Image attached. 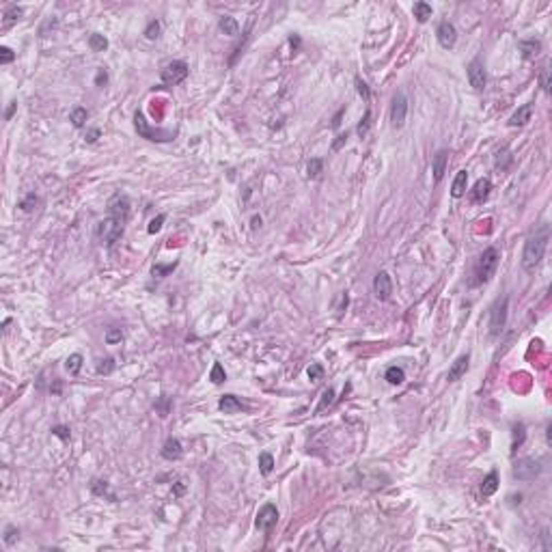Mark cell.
Wrapping results in <instances>:
<instances>
[{
  "label": "cell",
  "instance_id": "1",
  "mask_svg": "<svg viewBox=\"0 0 552 552\" xmlns=\"http://www.w3.org/2000/svg\"><path fill=\"white\" fill-rule=\"evenodd\" d=\"M550 242V224H541L535 229L524 242V251H522V268L526 272H535V268L541 263L546 255V248Z\"/></svg>",
  "mask_w": 552,
  "mask_h": 552
},
{
  "label": "cell",
  "instance_id": "2",
  "mask_svg": "<svg viewBox=\"0 0 552 552\" xmlns=\"http://www.w3.org/2000/svg\"><path fill=\"white\" fill-rule=\"evenodd\" d=\"M498 261H501V255H498V251L494 246L486 248V251L479 255L477 263H474V270H473V281H470V285L477 287V285H483V283H488L489 278H492L494 274H496V268H498Z\"/></svg>",
  "mask_w": 552,
  "mask_h": 552
},
{
  "label": "cell",
  "instance_id": "3",
  "mask_svg": "<svg viewBox=\"0 0 552 552\" xmlns=\"http://www.w3.org/2000/svg\"><path fill=\"white\" fill-rule=\"evenodd\" d=\"M123 231H126V220L114 218V216H106L104 220L97 222V239L104 244L106 248H112L119 239L123 237Z\"/></svg>",
  "mask_w": 552,
  "mask_h": 552
},
{
  "label": "cell",
  "instance_id": "4",
  "mask_svg": "<svg viewBox=\"0 0 552 552\" xmlns=\"http://www.w3.org/2000/svg\"><path fill=\"white\" fill-rule=\"evenodd\" d=\"M507 313H509V298L503 296L496 298L494 304L489 306V334L498 337L507 326Z\"/></svg>",
  "mask_w": 552,
  "mask_h": 552
},
{
  "label": "cell",
  "instance_id": "5",
  "mask_svg": "<svg viewBox=\"0 0 552 552\" xmlns=\"http://www.w3.org/2000/svg\"><path fill=\"white\" fill-rule=\"evenodd\" d=\"M134 126H136V132L141 134L142 138H147V141L169 142V141H173V136H175V132H171V129H156V127H151L141 110H136V114H134Z\"/></svg>",
  "mask_w": 552,
  "mask_h": 552
},
{
  "label": "cell",
  "instance_id": "6",
  "mask_svg": "<svg viewBox=\"0 0 552 552\" xmlns=\"http://www.w3.org/2000/svg\"><path fill=\"white\" fill-rule=\"evenodd\" d=\"M188 63L186 61H171V63H166L164 67H162L160 71V78L164 84L169 86H175L179 82H184L186 78H188Z\"/></svg>",
  "mask_w": 552,
  "mask_h": 552
},
{
  "label": "cell",
  "instance_id": "7",
  "mask_svg": "<svg viewBox=\"0 0 552 552\" xmlns=\"http://www.w3.org/2000/svg\"><path fill=\"white\" fill-rule=\"evenodd\" d=\"M541 474V462L539 459H533V457H522L516 462L513 466V477L518 481H533Z\"/></svg>",
  "mask_w": 552,
  "mask_h": 552
},
{
  "label": "cell",
  "instance_id": "8",
  "mask_svg": "<svg viewBox=\"0 0 552 552\" xmlns=\"http://www.w3.org/2000/svg\"><path fill=\"white\" fill-rule=\"evenodd\" d=\"M276 522H278V509H276V505H272V503H266V505H263L261 509H259V513H257V520H255L257 529L263 531V533H270V531L276 526Z\"/></svg>",
  "mask_w": 552,
  "mask_h": 552
},
{
  "label": "cell",
  "instance_id": "9",
  "mask_svg": "<svg viewBox=\"0 0 552 552\" xmlns=\"http://www.w3.org/2000/svg\"><path fill=\"white\" fill-rule=\"evenodd\" d=\"M406 117H408V97L404 91L393 97V106H391V126L393 127H401L406 123Z\"/></svg>",
  "mask_w": 552,
  "mask_h": 552
},
{
  "label": "cell",
  "instance_id": "10",
  "mask_svg": "<svg viewBox=\"0 0 552 552\" xmlns=\"http://www.w3.org/2000/svg\"><path fill=\"white\" fill-rule=\"evenodd\" d=\"M468 82L474 91H483L488 84V76H486V67H483L481 59L470 61L468 65Z\"/></svg>",
  "mask_w": 552,
  "mask_h": 552
},
{
  "label": "cell",
  "instance_id": "11",
  "mask_svg": "<svg viewBox=\"0 0 552 552\" xmlns=\"http://www.w3.org/2000/svg\"><path fill=\"white\" fill-rule=\"evenodd\" d=\"M373 294H376L378 300L386 302L391 300L393 296V281H391V274L388 272H378L376 278H373Z\"/></svg>",
  "mask_w": 552,
  "mask_h": 552
},
{
  "label": "cell",
  "instance_id": "12",
  "mask_svg": "<svg viewBox=\"0 0 552 552\" xmlns=\"http://www.w3.org/2000/svg\"><path fill=\"white\" fill-rule=\"evenodd\" d=\"M436 37H438V43L444 47V50H451V47L455 46V41H457V31H455V26L449 20H444V22L438 24V28H436Z\"/></svg>",
  "mask_w": 552,
  "mask_h": 552
},
{
  "label": "cell",
  "instance_id": "13",
  "mask_svg": "<svg viewBox=\"0 0 552 552\" xmlns=\"http://www.w3.org/2000/svg\"><path fill=\"white\" fill-rule=\"evenodd\" d=\"M108 216H114V218L121 220H129V199L126 194H114L108 203Z\"/></svg>",
  "mask_w": 552,
  "mask_h": 552
},
{
  "label": "cell",
  "instance_id": "14",
  "mask_svg": "<svg viewBox=\"0 0 552 552\" xmlns=\"http://www.w3.org/2000/svg\"><path fill=\"white\" fill-rule=\"evenodd\" d=\"M468 363H470V356H468V354H462V356H457V358H455V363L449 367L446 380H449V382H457L462 376H466Z\"/></svg>",
  "mask_w": 552,
  "mask_h": 552
},
{
  "label": "cell",
  "instance_id": "15",
  "mask_svg": "<svg viewBox=\"0 0 552 552\" xmlns=\"http://www.w3.org/2000/svg\"><path fill=\"white\" fill-rule=\"evenodd\" d=\"M162 457L169 459V462H177V459H181V455H184V446H181V442L177 438H166L164 446H162Z\"/></svg>",
  "mask_w": 552,
  "mask_h": 552
},
{
  "label": "cell",
  "instance_id": "16",
  "mask_svg": "<svg viewBox=\"0 0 552 552\" xmlns=\"http://www.w3.org/2000/svg\"><path fill=\"white\" fill-rule=\"evenodd\" d=\"M489 190H492V181H489L488 177H483V179H479L477 184H474V188L470 190V201H473V203H483V201H488Z\"/></svg>",
  "mask_w": 552,
  "mask_h": 552
},
{
  "label": "cell",
  "instance_id": "17",
  "mask_svg": "<svg viewBox=\"0 0 552 552\" xmlns=\"http://www.w3.org/2000/svg\"><path fill=\"white\" fill-rule=\"evenodd\" d=\"M446 162H449V153H446L444 149H440V151L434 156V160H431V173H434V181H436V184H438V181L444 177Z\"/></svg>",
  "mask_w": 552,
  "mask_h": 552
},
{
  "label": "cell",
  "instance_id": "18",
  "mask_svg": "<svg viewBox=\"0 0 552 552\" xmlns=\"http://www.w3.org/2000/svg\"><path fill=\"white\" fill-rule=\"evenodd\" d=\"M531 117H533V104H524V106H520L516 112L511 114L509 126L511 127H522V126H526V123L531 121Z\"/></svg>",
  "mask_w": 552,
  "mask_h": 552
},
{
  "label": "cell",
  "instance_id": "19",
  "mask_svg": "<svg viewBox=\"0 0 552 552\" xmlns=\"http://www.w3.org/2000/svg\"><path fill=\"white\" fill-rule=\"evenodd\" d=\"M218 408L224 412V414H235V412L244 410V404L235 395H222V397H220V401H218Z\"/></svg>",
  "mask_w": 552,
  "mask_h": 552
},
{
  "label": "cell",
  "instance_id": "20",
  "mask_svg": "<svg viewBox=\"0 0 552 552\" xmlns=\"http://www.w3.org/2000/svg\"><path fill=\"white\" fill-rule=\"evenodd\" d=\"M466 186H468V173L466 171H459L455 175L453 184H451V196L453 199H462L466 194Z\"/></svg>",
  "mask_w": 552,
  "mask_h": 552
},
{
  "label": "cell",
  "instance_id": "21",
  "mask_svg": "<svg viewBox=\"0 0 552 552\" xmlns=\"http://www.w3.org/2000/svg\"><path fill=\"white\" fill-rule=\"evenodd\" d=\"M518 47H520V52H522L524 59H535V56L541 52L544 43H541L539 39H524V41L518 43Z\"/></svg>",
  "mask_w": 552,
  "mask_h": 552
},
{
  "label": "cell",
  "instance_id": "22",
  "mask_svg": "<svg viewBox=\"0 0 552 552\" xmlns=\"http://www.w3.org/2000/svg\"><path fill=\"white\" fill-rule=\"evenodd\" d=\"M218 28H220V32H224L227 37H237L239 35V24L231 16H222V17H220Z\"/></svg>",
  "mask_w": 552,
  "mask_h": 552
},
{
  "label": "cell",
  "instance_id": "23",
  "mask_svg": "<svg viewBox=\"0 0 552 552\" xmlns=\"http://www.w3.org/2000/svg\"><path fill=\"white\" fill-rule=\"evenodd\" d=\"M496 489H498V473H496V470H492V473H488V477H483L481 494H483V496H492Z\"/></svg>",
  "mask_w": 552,
  "mask_h": 552
},
{
  "label": "cell",
  "instance_id": "24",
  "mask_svg": "<svg viewBox=\"0 0 552 552\" xmlns=\"http://www.w3.org/2000/svg\"><path fill=\"white\" fill-rule=\"evenodd\" d=\"M384 380H386L388 384H393V386H397V384H401L406 380V371L401 367H388L386 373H384Z\"/></svg>",
  "mask_w": 552,
  "mask_h": 552
},
{
  "label": "cell",
  "instance_id": "25",
  "mask_svg": "<svg viewBox=\"0 0 552 552\" xmlns=\"http://www.w3.org/2000/svg\"><path fill=\"white\" fill-rule=\"evenodd\" d=\"M526 438V427L524 423H516L513 425V438H511V453H516V449H520L522 442Z\"/></svg>",
  "mask_w": 552,
  "mask_h": 552
},
{
  "label": "cell",
  "instance_id": "26",
  "mask_svg": "<svg viewBox=\"0 0 552 552\" xmlns=\"http://www.w3.org/2000/svg\"><path fill=\"white\" fill-rule=\"evenodd\" d=\"M86 119H89V110L82 108V106H76L69 114V121L74 123V127H84Z\"/></svg>",
  "mask_w": 552,
  "mask_h": 552
},
{
  "label": "cell",
  "instance_id": "27",
  "mask_svg": "<svg viewBox=\"0 0 552 552\" xmlns=\"http://www.w3.org/2000/svg\"><path fill=\"white\" fill-rule=\"evenodd\" d=\"M82 363H84V358L80 356V354H71V356L65 361L67 373H69V376H78L80 369H82Z\"/></svg>",
  "mask_w": 552,
  "mask_h": 552
},
{
  "label": "cell",
  "instance_id": "28",
  "mask_svg": "<svg viewBox=\"0 0 552 552\" xmlns=\"http://www.w3.org/2000/svg\"><path fill=\"white\" fill-rule=\"evenodd\" d=\"M412 11H414V17H416V20L423 24V22H427V20L431 17V4H427V2H414V9H412Z\"/></svg>",
  "mask_w": 552,
  "mask_h": 552
},
{
  "label": "cell",
  "instance_id": "29",
  "mask_svg": "<svg viewBox=\"0 0 552 552\" xmlns=\"http://www.w3.org/2000/svg\"><path fill=\"white\" fill-rule=\"evenodd\" d=\"M89 47L93 52H104L108 47V39L104 35H99V32H93V35L89 37Z\"/></svg>",
  "mask_w": 552,
  "mask_h": 552
},
{
  "label": "cell",
  "instance_id": "30",
  "mask_svg": "<svg viewBox=\"0 0 552 552\" xmlns=\"http://www.w3.org/2000/svg\"><path fill=\"white\" fill-rule=\"evenodd\" d=\"M259 468H261V474H266V477H268V474L274 470V457L263 451V453L259 455Z\"/></svg>",
  "mask_w": 552,
  "mask_h": 552
},
{
  "label": "cell",
  "instance_id": "31",
  "mask_svg": "<svg viewBox=\"0 0 552 552\" xmlns=\"http://www.w3.org/2000/svg\"><path fill=\"white\" fill-rule=\"evenodd\" d=\"M306 171H309V177H311V179L319 177L321 171H324V162H321V158H311V160H309V166H306Z\"/></svg>",
  "mask_w": 552,
  "mask_h": 552
},
{
  "label": "cell",
  "instance_id": "32",
  "mask_svg": "<svg viewBox=\"0 0 552 552\" xmlns=\"http://www.w3.org/2000/svg\"><path fill=\"white\" fill-rule=\"evenodd\" d=\"M114 358L112 356H106V358H102V361L97 363V373L99 376H108V373H112L114 371Z\"/></svg>",
  "mask_w": 552,
  "mask_h": 552
},
{
  "label": "cell",
  "instance_id": "33",
  "mask_svg": "<svg viewBox=\"0 0 552 552\" xmlns=\"http://www.w3.org/2000/svg\"><path fill=\"white\" fill-rule=\"evenodd\" d=\"M209 380H212L214 384H222L224 380H227V373H224V369H222V364H220V363H214L212 371H209Z\"/></svg>",
  "mask_w": 552,
  "mask_h": 552
},
{
  "label": "cell",
  "instance_id": "34",
  "mask_svg": "<svg viewBox=\"0 0 552 552\" xmlns=\"http://www.w3.org/2000/svg\"><path fill=\"white\" fill-rule=\"evenodd\" d=\"M160 32H162V24L158 22V20H151V22L147 24V28H145V37H147V39H151V41L158 39V37H160Z\"/></svg>",
  "mask_w": 552,
  "mask_h": 552
},
{
  "label": "cell",
  "instance_id": "35",
  "mask_svg": "<svg viewBox=\"0 0 552 552\" xmlns=\"http://www.w3.org/2000/svg\"><path fill=\"white\" fill-rule=\"evenodd\" d=\"M306 376H309L311 382H319L321 378H324V367H321L319 363H313L309 369H306Z\"/></svg>",
  "mask_w": 552,
  "mask_h": 552
},
{
  "label": "cell",
  "instance_id": "36",
  "mask_svg": "<svg viewBox=\"0 0 552 552\" xmlns=\"http://www.w3.org/2000/svg\"><path fill=\"white\" fill-rule=\"evenodd\" d=\"M22 13H24V11H22L20 7H16V4H13V7H9L7 11H4V26H9V24H13L16 20H20Z\"/></svg>",
  "mask_w": 552,
  "mask_h": 552
},
{
  "label": "cell",
  "instance_id": "37",
  "mask_svg": "<svg viewBox=\"0 0 552 552\" xmlns=\"http://www.w3.org/2000/svg\"><path fill=\"white\" fill-rule=\"evenodd\" d=\"M175 268H177V261L169 263V266H160V263H156V266H153V270H151V272H153V276H160V278H162V276H169L171 272L175 270Z\"/></svg>",
  "mask_w": 552,
  "mask_h": 552
},
{
  "label": "cell",
  "instance_id": "38",
  "mask_svg": "<svg viewBox=\"0 0 552 552\" xmlns=\"http://www.w3.org/2000/svg\"><path fill=\"white\" fill-rule=\"evenodd\" d=\"M17 535H20V531H17L13 524H9L7 529H4V537H2L4 544H7V546H13V544H16V539H17Z\"/></svg>",
  "mask_w": 552,
  "mask_h": 552
},
{
  "label": "cell",
  "instance_id": "39",
  "mask_svg": "<svg viewBox=\"0 0 552 552\" xmlns=\"http://www.w3.org/2000/svg\"><path fill=\"white\" fill-rule=\"evenodd\" d=\"M91 489H93V494H97V496H110V498L114 501L112 494H108V483H106V481H93Z\"/></svg>",
  "mask_w": 552,
  "mask_h": 552
},
{
  "label": "cell",
  "instance_id": "40",
  "mask_svg": "<svg viewBox=\"0 0 552 552\" xmlns=\"http://www.w3.org/2000/svg\"><path fill=\"white\" fill-rule=\"evenodd\" d=\"M332 401H334V391H332V388H326V391H324V395H321V404L317 406V412L326 410V408H328L330 404H332Z\"/></svg>",
  "mask_w": 552,
  "mask_h": 552
},
{
  "label": "cell",
  "instance_id": "41",
  "mask_svg": "<svg viewBox=\"0 0 552 552\" xmlns=\"http://www.w3.org/2000/svg\"><path fill=\"white\" fill-rule=\"evenodd\" d=\"M164 220H166V216H164V214H158L156 218H153L151 222H149L147 231L151 233V235H153V233H158V231H160V229H162V224H164Z\"/></svg>",
  "mask_w": 552,
  "mask_h": 552
},
{
  "label": "cell",
  "instance_id": "42",
  "mask_svg": "<svg viewBox=\"0 0 552 552\" xmlns=\"http://www.w3.org/2000/svg\"><path fill=\"white\" fill-rule=\"evenodd\" d=\"M539 82H541V89H544L546 93H550V69H548V65L541 67V71H539Z\"/></svg>",
  "mask_w": 552,
  "mask_h": 552
},
{
  "label": "cell",
  "instance_id": "43",
  "mask_svg": "<svg viewBox=\"0 0 552 552\" xmlns=\"http://www.w3.org/2000/svg\"><path fill=\"white\" fill-rule=\"evenodd\" d=\"M37 205V196H35V192H31V194H26V199H22L20 201V209L22 212H31L32 207Z\"/></svg>",
  "mask_w": 552,
  "mask_h": 552
},
{
  "label": "cell",
  "instance_id": "44",
  "mask_svg": "<svg viewBox=\"0 0 552 552\" xmlns=\"http://www.w3.org/2000/svg\"><path fill=\"white\" fill-rule=\"evenodd\" d=\"M121 339H123V332H121V328H110L108 332H106V343H108V345L121 343Z\"/></svg>",
  "mask_w": 552,
  "mask_h": 552
},
{
  "label": "cell",
  "instance_id": "45",
  "mask_svg": "<svg viewBox=\"0 0 552 552\" xmlns=\"http://www.w3.org/2000/svg\"><path fill=\"white\" fill-rule=\"evenodd\" d=\"M369 127H371V110H367V112H364V117H363V121L358 123L356 132L361 134V136H364V134L369 132Z\"/></svg>",
  "mask_w": 552,
  "mask_h": 552
},
{
  "label": "cell",
  "instance_id": "46",
  "mask_svg": "<svg viewBox=\"0 0 552 552\" xmlns=\"http://www.w3.org/2000/svg\"><path fill=\"white\" fill-rule=\"evenodd\" d=\"M13 59H16V52H13L11 47H7V46L0 47V63L9 65V63H13Z\"/></svg>",
  "mask_w": 552,
  "mask_h": 552
},
{
  "label": "cell",
  "instance_id": "47",
  "mask_svg": "<svg viewBox=\"0 0 552 552\" xmlns=\"http://www.w3.org/2000/svg\"><path fill=\"white\" fill-rule=\"evenodd\" d=\"M356 89H358V95L364 99V102H369V97H371V93H369V86L367 82H363L361 78H356Z\"/></svg>",
  "mask_w": 552,
  "mask_h": 552
},
{
  "label": "cell",
  "instance_id": "48",
  "mask_svg": "<svg viewBox=\"0 0 552 552\" xmlns=\"http://www.w3.org/2000/svg\"><path fill=\"white\" fill-rule=\"evenodd\" d=\"M52 434L56 436V438H61V440H69V429H67L65 425H56V427H52Z\"/></svg>",
  "mask_w": 552,
  "mask_h": 552
},
{
  "label": "cell",
  "instance_id": "49",
  "mask_svg": "<svg viewBox=\"0 0 552 552\" xmlns=\"http://www.w3.org/2000/svg\"><path fill=\"white\" fill-rule=\"evenodd\" d=\"M541 541H544V550L550 552V550H552V544H550V533H548V529L541 531Z\"/></svg>",
  "mask_w": 552,
  "mask_h": 552
},
{
  "label": "cell",
  "instance_id": "50",
  "mask_svg": "<svg viewBox=\"0 0 552 552\" xmlns=\"http://www.w3.org/2000/svg\"><path fill=\"white\" fill-rule=\"evenodd\" d=\"M169 406H171L169 399H162L160 404H156V408L160 410V416H166V414H169Z\"/></svg>",
  "mask_w": 552,
  "mask_h": 552
},
{
  "label": "cell",
  "instance_id": "51",
  "mask_svg": "<svg viewBox=\"0 0 552 552\" xmlns=\"http://www.w3.org/2000/svg\"><path fill=\"white\" fill-rule=\"evenodd\" d=\"M106 82H108V74H106L104 69H99V71H97V76H95V84L102 86V84H106Z\"/></svg>",
  "mask_w": 552,
  "mask_h": 552
},
{
  "label": "cell",
  "instance_id": "52",
  "mask_svg": "<svg viewBox=\"0 0 552 552\" xmlns=\"http://www.w3.org/2000/svg\"><path fill=\"white\" fill-rule=\"evenodd\" d=\"M97 138H99V129H97V127L89 129V134H86V142H95Z\"/></svg>",
  "mask_w": 552,
  "mask_h": 552
},
{
  "label": "cell",
  "instance_id": "53",
  "mask_svg": "<svg viewBox=\"0 0 552 552\" xmlns=\"http://www.w3.org/2000/svg\"><path fill=\"white\" fill-rule=\"evenodd\" d=\"M345 141H347V134H341V136L337 138V141H334V145H332V149H334V151H339V149L345 145Z\"/></svg>",
  "mask_w": 552,
  "mask_h": 552
},
{
  "label": "cell",
  "instance_id": "54",
  "mask_svg": "<svg viewBox=\"0 0 552 552\" xmlns=\"http://www.w3.org/2000/svg\"><path fill=\"white\" fill-rule=\"evenodd\" d=\"M16 108H17V102H11V104H9L7 112H4V119H7V121H9V119L13 117V112H16Z\"/></svg>",
  "mask_w": 552,
  "mask_h": 552
},
{
  "label": "cell",
  "instance_id": "55",
  "mask_svg": "<svg viewBox=\"0 0 552 552\" xmlns=\"http://www.w3.org/2000/svg\"><path fill=\"white\" fill-rule=\"evenodd\" d=\"M345 112V108H341L337 114H334V119H332V127H339V123H341V114Z\"/></svg>",
  "mask_w": 552,
  "mask_h": 552
},
{
  "label": "cell",
  "instance_id": "56",
  "mask_svg": "<svg viewBox=\"0 0 552 552\" xmlns=\"http://www.w3.org/2000/svg\"><path fill=\"white\" fill-rule=\"evenodd\" d=\"M184 489H186V488H184V483L177 481V486H175V489H173V492H175V496H181V494H184Z\"/></svg>",
  "mask_w": 552,
  "mask_h": 552
},
{
  "label": "cell",
  "instance_id": "57",
  "mask_svg": "<svg viewBox=\"0 0 552 552\" xmlns=\"http://www.w3.org/2000/svg\"><path fill=\"white\" fill-rule=\"evenodd\" d=\"M259 227H261V216H255L252 218V229H259Z\"/></svg>",
  "mask_w": 552,
  "mask_h": 552
},
{
  "label": "cell",
  "instance_id": "58",
  "mask_svg": "<svg viewBox=\"0 0 552 552\" xmlns=\"http://www.w3.org/2000/svg\"><path fill=\"white\" fill-rule=\"evenodd\" d=\"M289 43H291V47H298V46H300V39H298V37H291Z\"/></svg>",
  "mask_w": 552,
  "mask_h": 552
}]
</instances>
